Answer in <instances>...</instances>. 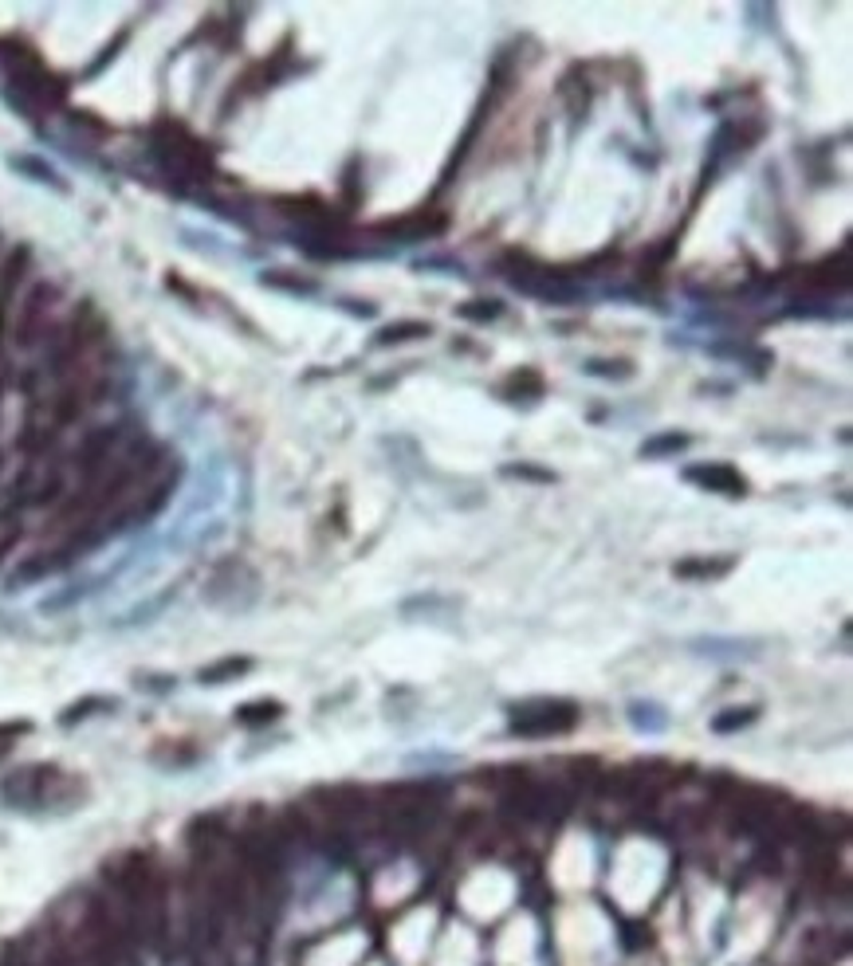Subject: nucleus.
Here are the masks:
<instances>
[{
	"instance_id": "12",
	"label": "nucleus",
	"mask_w": 853,
	"mask_h": 966,
	"mask_svg": "<svg viewBox=\"0 0 853 966\" xmlns=\"http://www.w3.org/2000/svg\"><path fill=\"white\" fill-rule=\"evenodd\" d=\"M680 448H688V436L669 432V436H661V440H649L646 448H641V456H665V452H680Z\"/></svg>"
},
{
	"instance_id": "9",
	"label": "nucleus",
	"mask_w": 853,
	"mask_h": 966,
	"mask_svg": "<svg viewBox=\"0 0 853 966\" xmlns=\"http://www.w3.org/2000/svg\"><path fill=\"white\" fill-rule=\"evenodd\" d=\"M248 668H252V660H244V656H229V660H216V664H208V668H201V683L236 680V676H244Z\"/></svg>"
},
{
	"instance_id": "15",
	"label": "nucleus",
	"mask_w": 853,
	"mask_h": 966,
	"mask_svg": "<svg viewBox=\"0 0 853 966\" xmlns=\"http://www.w3.org/2000/svg\"><path fill=\"white\" fill-rule=\"evenodd\" d=\"M590 373H602V378H630V362H590Z\"/></svg>"
},
{
	"instance_id": "14",
	"label": "nucleus",
	"mask_w": 853,
	"mask_h": 966,
	"mask_svg": "<svg viewBox=\"0 0 853 966\" xmlns=\"http://www.w3.org/2000/svg\"><path fill=\"white\" fill-rule=\"evenodd\" d=\"M24 731H28V723H0V759L12 751L16 739H20Z\"/></svg>"
},
{
	"instance_id": "3",
	"label": "nucleus",
	"mask_w": 853,
	"mask_h": 966,
	"mask_svg": "<svg viewBox=\"0 0 853 966\" xmlns=\"http://www.w3.org/2000/svg\"><path fill=\"white\" fill-rule=\"evenodd\" d=\"M153 145H158V161L169 173H177V177L201 181V177L213 173V158H208V150L189 130H181V126H174V122H161L158 126Z\"/></svg>"
},
{
	"instance_id": "6",
	"label": "nucleus",
	"mask_w": 853,
	"mask_h": 966,
	"mask_svg": "<svg viewBox=\"0 0 853 966\" xmlns=\"http://www.w3.org/2000/svg\"><path fill=\"white\" fill-rule=\"evenodd\" d=\"M444 228V216H425V213H417L410 216V221H389L382 224V232L386 236H402V240H421V236H437Z\"/></svg>"
},
{
	"instance_id": "8",
	"label": "nucleus",
	"mask_w": 853,
	"mask_h": 966,
	"mask_svg": "<svg viewBox=\"0 0 853 966\" xmlns=\"http://www.w3.org/2000/svg\"><path fill=\"white\" fill-rule=\"evenodd\" d=\"M279 715H284V707H279L276 699H260V704H244L240 711H236V719H240L244 727H264V723H276Z\"/></svg>"
},
{
	"instance_id": "2",
	"label": "nucleus",
	"mask_w": 853,
	"mask_h": 966,
	"mask_svg": "<svg viewBox=\"0 0 853 966\" xmlns=\"http://www.w3.org/2000/svg\"><path fill=\"white\" fill-rule=\"evenodd\" d=\"M0 67L8 71V83L16 87V95L24 103L40 106V111H51V106L63 103V83L43 67V59L35 51L20 48V43H0Z\"/></svg>"
},
{
	"instance_id": "11",
	"label": "nucleus",
	"mask_w": 853,
	"mask_h": 966,
	"mask_svg": "<svg viewBox=\"0 0 853 966\" xmlns=\"http://www.w3.org/2000/svg\"><path fill=\"white\" fill-rule=\"evenodd\" d=\"M425 334H429V323H394V326H386V331H378V346L425 339Z\"/></svg>"
},
{
	"instance_id": "13",
	"label": "nucleus",
	"mask_w": 853,
	"mask_h": 966,
	"mask_svg": "<svg viewBox=\"0 0 853 966\" xmlns=\"http://www.w3.org/2000/svg\"><path fill=\"white\" fill-rule=\"evenodd\" d=\"M500 315V303L496 299H480V303H468V307H460V318H472V323H484V318H496Z\"/></svg>"
},
{
	"instance_id": "5",
	"label": "nucleus",
	"mask_w": 853,
	"mask_h": 966,
	"mask_svg": "<svg viewBox=\"0 0 853 966\" xmlns=\"http://www.w3.org/2000/svg\"><path fill=\"white\" fill-rule=\"evenodd\" d=\"M688 479L693 483H700V487L708 491H716V495H728V499H740L743 491H747V479L740 476L732 464H708V468H693L688 471Z\"/></svg>"
},
{
	"instance_id": "7",
	"label": "nucleus",
	"mask_w": 853,
	"mask_h": 966,
	"mask_svg": "<svg viewBox=\"0 0 853 966\" xmlns=\"http://www.w3.org/2000/svg\"><path fill=\"white\" fill-rule=\"evenodd\" d=\"M732 566H736L732 558H688V562H677L673 573H677V578L712 581V578H724V573H732Z\"/></svg>"
},
{
	"instance_id": "1",
	"label": "nucleus",
	"mask_w": 853,
	"mask_h": 966,
	"mask_svg": "<svg viewBox=\"0 0 853 966\" xmlns=\"http://www.w3.org/2000/svg\"><path fill=\"white\" fill-rule=\"evenodd\" d=\"M0 798L16 809H67L83 801L87 790L75 774H63L51 762H40V767H20L16 774H8L0 782Z\"/></svg>"
},
{
	"instance_id": "10",
	"label": "nucleus",
	"mask_w": 853,
	"mask_h": 966,
	"mask_svg": "<svg viewBox=\"0 0 853 966\" xmlns=\"http://www.w3.org/2000/svg\"><path fill=\"white\" fill-rule=\"evenodd\" d=\"M755 715H759V707H728V711H720V715L712 719V731L716 735H732V731H740V727L755 723Z\"/></svg>"
},
{
	"instance_id": "16",
	"label": "nucleus",
	"mask_w": 853,
	"mask_h": 966,
	"mask_svg": "<svg viewBox=\"0 0 853 966\" xmlns=\"http://www.w3.org/2000/svg\"><path fill=\"white\" fill-rule=\"evenodd\" d=\"M507 476H528V479H551L547 471H531V468H507Z\"/></svg>"
},
{
	"instance_id": "4",
	"label": "nucleus",
	"mask_w": 853,
	"mask_h": 966,
	"mask_svg": "<svg viewBox=\"0 0 853 966\" xmlns=\"http://www.w3.org/2000/svg\"><path fill=\"white\" fill-rule=\"evenodd\" d=\"M578 727V707L567 699H535V704H520L512 719V735L523 739H551V735H567Z\"/></svg>"
}]
</instances>
